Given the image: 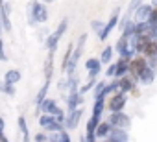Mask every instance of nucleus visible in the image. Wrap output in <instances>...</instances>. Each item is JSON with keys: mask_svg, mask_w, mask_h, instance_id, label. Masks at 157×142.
Returning a JSON list of instances; mask_svg holds the SVG:
<instances>
[{"mask_svg": "<svg viewBox=\"0 0 157 142\" xmlns=\"http://www.w3.org/2000/svg\"><path fill=\"white\" fill-rule=\"evenodd\" d=\"M4 92H6V94H10V96H13V94H15V85H8V83H6Z\"/></svg>", "mask_w": 157, "mask_h": 142, "instance_id": "nucleus-30", "label": "nucleus"}, {"mask_svg": "<svg viewBox=\"0 0 157 142\" xmlns=\"http://www.w3.org/2000/svg\"><path fill=\"white\" fill-rule=\"evenodd\" d=\"M46 2H56V0H46Z\"/></svg>", "mask_w": 157, "mask_h": 142, "instance_id": "nucleus-37", "label": "nucleus"}, {"mask_svg": "<svg viewBox=\"0 0 157 142\" xmlns=\"http://www.w3.org/2000/svg\"><path fill=\"white\" fill-rule=\"evenodd\" d=\"M4 129H6V122H4V118L0 116V135L4 133Z\"/></svg>", "mask_w": 157, "mask_h": 142, "instance_id": "nucleus-33", "label": "nucleus"}, {"mask_svg": "<svg viewBox=\"0 0 157 142\" xmlns=\"http://www.w3.org/2000/svg\"><path fill=\"white\" fill-rule=\"evenodd\" d=\"M128 74H129V59L120 57V59L115 63V80L124 78V76H128Z\"/></svg>", "mask_w": 157, "mask_h": 142, "instance_id": "nucleus-12", "label": "nucleus"}, {"mask_svg": "<svg viewBox=\"0 0 157 142\" xmlns=\"http://www.w3.org/2000/svg\"><path fill=\"white\" fill-rule=\"evenodd\" d=\"M19 81H21V72H19V70H15V68L8 70L6 76H4V83H8V85H17Z\"/></svg>", "mask_w": 157, "mask_h": 142, "instance_id": "nucleus-19", "label": "nucleus"}, {"mask_svg": "<svg viewBox=\"0 0 157 142\" xmlns=\"http://www.w3.org/2000/svg\"><path fill=\"white\" fill-rule=\"evenodd\" d=\"M0 142H10V140H8V138L4 136V133H2V135H0Z\"/></svg>", "mask_w": 157, "mask_h": 142, "instance_id": "nucleus-35", "label": "nucleus"}, {"mask_svg": "<svg viewBox=\"0 0 157 142\" xmlns=\"http://www.w3.org/2000/svg\"><path fill=\"white\" fill-rule=\"evenodd\" d=\"M48 87H50V81H44V85L41 87V91H39V92H37V96H35V103H37V105L46 98V94H48Z\"/></svg>", "mask_w": 157, "mask_h": 142, "instance_id": "nucleus-23", "label": "nucleus"}, {"mask_svg": "<svg viewBox=\"0 0 157 142\" xmlns=\"http://www.w3.org/2000/svg\"><path fill=\"white\" fill-rule=\"evenodd\" d=\"M19 129L22 133V142H30V129H28V124H26L24 116H19Z\"/></svg>", "mask_w": 157, "mask_h": 142, "instance_id": "nucleus-20", "label": "nucleus"}, {"mask_svg": "<svg viewBox=\"0 0 157 142\" xmlns=\"http://www.w3.org/2000/svg\"><path fill=\"white\" fill-rule=\"evenodd\" d=\"M85 43H87V33H82V35H80V39H78V44H76V48L72 50L70 61H68V65H67V68H65V74H67V76H70V74H76V65H78V61H80V57H82V54H83Z\"/></svg>", "mask_w": 157, "mask_h": 142, "instance_id": "nucleus-1", "label": "nucleus"}, {"mask_svg": "<svg viewBox=\"0 0 157 142\" xmlns=\"http://www.w3.org/2000/svg\"><path fill=\"white\" fill-rule=\"evenodd\" d=\"M118 19H120V8H117L115 11H113V15H111V19L105 22V26H104V30H102V33L98 35V39L100 41H105L107 37H109V33L115 30V26L118 24Z\"/></svg>", "mask_w": 157, "mask_h": 142, "instance_id": "nucleus-9", "label": "nucleus"}, {"mask_svg": "<svg viewBox=\"0 0 157 142\" xmlns=\"http://www.w3.org/2000/svg\"><path fill=\"white\" fill-rule=\"evenodd\" d=\"M153 80H155V70L153 68H144V72L137 78V81H140L142 85H151L153 83Z\"/></svg>", "mask_w": 157, "mask_h": 142, "instance_id": "nucleus-16", "label": "nucleus"}, {"mask_svg": "<svg viewBox=\"0 0 157 142\" xmlns=\"http://www.w3.org/2000/svg\"><path fill=\"white\" fill-rule=\"evenodd\" d=\"M135 35H139V37H150L151 39V24L150 22L135 24Z\"/></svg>", "mask_w": 157, "mask_h": 142, "instance_id": "nucleus-18", "label": "nucleus"}, {"mask_svg": "<svg viewBox=\"0 0 157 142\" xmlns=\"http://www.w3.org/2000/svg\"><path fill=\"white\" fill-rule=\"evenodd\" d=\"M107 78H115V63L113 65H109V68H107Z\"/></svg>", "mask_w": 157, "mask_h": 142, "instance_id": "nucleus-32", "label": "nucleus"}, {"mask_svg": "<svg viewBox=\"0 0 157 142\" xmlns=\"http://www.w3.org/2000/svg\"><path fill=\"white\" fill-rule=\"evenodd\" d=\"M98 142H107V140H98Z\"/></svg>", "mask_w": 157, "mask_h": 142, "instance_id": "nucleus-38", "label": "nucleus"}, {"mask_svg": "<svg viewBox=\"0 0 157 142\" xmlns=\"http://www.w3.org/2000/svg\"><path fill=\"white\" fill-rule=\"evenodd\" d=\"M148 66H150V68H153V70H157V55H155V57H151V59H148Z\"/></svg>", "mask_w": 157, "mask_h": 142, "instance_id": "nucleus-31", "label": "nucleus"}, {"mask_svg": "<svg viewBox=\"0 0 157 142\" xmlns=\"http://www.w3.org/2000/svg\"><path fill=\"white\" fill-rule=\"evenodd\" d=\"M0 61H8V55L4 54V41L0 39Z\"/></svg>", "mask_w": 157, "mask_h": 142, "instance_id": "nucleus-29", "label": "nucleus"}, {"mask_svg": "<svg viewBox=\"0 0 157 142\" xmlns=\"http://www.w3.org/2000/svg\"><path fill=\"white\" fill-rule=\"evenodd\" d=\"M151 4H140L137 9H135V13H133V22L135 24H140V22H148V17H150V13H151Z\"/></svg>", "mask_w": 157, "mask_h": 142, "instance_id": "nucleus-10", "label": "nucleus"}, {"mask_svg": "<svg viewBox=\"0 0 157 142\" xmlns=\"http://www.w3.org/2000/svg\"><path fill=\"white\" fill-rule=\"evenodd\" d=\"M104 87H105V81H98V83H96V87H94V100H96V98H102Z\"/></svg>", "mask_w": 157, "mask_h": 142, "instance_id": "nucleus-26", "label": "nucleus"}, {"mask_svg": "<svg viewBox=\"0 0 157 142\" xmlns=\"http://www.w3.org/2000/svg\"><path fill=\"white\" fill-rule=\"evenodd\" d=\"M82 114H83V109H74L72 113H67V116H65V122H63V127L67 129V131H70V129H76L78 127V124H80V120H82Z\"/></svg>", "mask_w": 157, "mask_h": 142, "instance_id": "nucleus-8", "label": "nucleus"}, {"mask_svg": "<svg viewBox=\"0 0 157 142\" xmlns=\"http://www.w3.org/2000/svg\"><path fill=\"white\" fill-rule=\"evenodd\" d=\"M113 46H105L104 50H102V55H100V63L102 65H107V63H111V59H113Z\"/></svg>", "mask_w": 157, "mask_h": 142, "instance_id": "nucleus-22", "label": "nucleus"}, {"mask_svg": "<svg viewBox=\"0 0 157 142\" xmlns=\"http://www.w3.org/2000/svg\"><path fill=\"white\" fill-rule=\"evenodd\" d=\"M137 85V80L131 78V76H124V78H118L115 80V92H120V94H128L135 89Z\"/></svg>", "mask_w": 157, "mask_h": 142, "instance_id": "nucleus-6", "label": "nucleus"}, {"mask_svg": "<svg viewBox=\"0 0 157 142\" xmlns=\"http://www.w3.org/2000/svg\"><path fill=\"white\" fill-rule=\"evenodd\" d=\"M105 140H107V142H129V133H128L126 129H117V127H113Z\"/></svg>", "mask_w": 157, "mask_h": 142, "instance_id": "nucleus-11", "label": "nucleus"}, {"mask_svg": "<svg viewBox=\"0 0 157 142\" xmlns=\"http://www.w3.org/2000/svg\"><path fill=\"white\" fill-rule=\"evenodd\" d=\"M0 32H2V24H0Z\"/></svg>", "mask_w": 157, "mask_h": 142, "instance_id": "nucleus-39", "label": "nucleus"}, {"mask_svg": "<svg viewBox=\"0 0 157 142\" xmlns=\"http://www.w3.org/2000/svg\"><path fill=\"white\" fill-rule=\"evenodd\" d=\"M4 87H6V83H4V81H0V91H2V92H4Z\"/></svg>", "mask_w": 157, "mask_h": 142, "instance_id": "nucleus-36", "label": "nucleus"}, {"mask_svg": "<svg viewBox=\"0 0 157 142\" xmlns=\"http://www.w3.org/2000/svg\"><path fill=\"white\" fill-rule=\"evenodd\" d=\"M35 142H48V135L46 133H37L35 135Z\"/></svg>", "mask_w": 157, "mask_h": 142, "instance_id": "nucleus-28", "label": "nucleus"}, {"mask_svg": "<svg viewBox=\"0 0 157 142\" xmlns=\"http://www.w3.org/2000/svg\"><path fill=\"white\" fill-rule=\"evenodd\" d=\"M91 26H93V30L96 32V35H100L105 24H104V21H93V24H91Z\"/></svg>", "mask_w": 157, "mask_h": 142, "instance_id": "nucleus-25", "label": "nucleus"}, {"mask_svg": "<svg viewBox=\"0 0 157 142\" xmlns=\"http://www.w3.org/2000/svg\"><path fill=\"white\" fill-rule=\"evenodd\" d=\"M144 68H148V59L142 57V55H137L133 59H129V76L131 78H139L142 72H144Z\"/></svg>", "mask_w": 157, "mask_h": 142, "instance_id": "nucleus-5", "label": "nucleus"}, {"mask_svg": "<svg viewBox=\"0 0 157 142\" xmlns=\"http://www.w3.org/2000/svg\"><path fill=\"white\" fill-rule=\"evenodd\" d=\"M140 4H142V0H131V2H129V8H128V11H126V17H124V21H122V24H126L128 21H131L135 9H137Z\"/></svg>", "mask_w": 157, "mask_h": 142, "instance_id": "nucleus-21", "label": "nucleus"}, {"mask_svg": "<svg viewBox=\"0 0 157 142\" xmlns=\"http://www.w3.org/2000/svg\"><path fill=\"white\" fill-rule=\"evenodd\" d=\"M67 28H68V19H63L61 22H59V26H57V30L46 39V46H48V52H56V48H57V43L61 41V37L65 35V32H67Z\"/></svg>", "mask_w": 157, "mask_h": 142, "instance_id": "nucleus-4", "label": "nucleus"}, {"mask_svg": "<svg viewBox=\"0 0 157 142\" xmlns=\"http://www.w3.org/2000/svg\"><path fill=\"white\" fill-rule=\"evenodd\" d=\"M148 22H150L151 26H155V24H157V6H155V8H151V13H150V17H148Z\"/></svg>", "mask_w": 157, "mask_h": 142, "instance_id": "nucleus-27", "label": "nucleus"}, {"mask_svg": "<svg viewBox=\"0 0 157 142\" xmlns=\"http://www.w3.org/2000/svg\"><path fill=\"white\" fill-rule=\"evenodd\" d=\"M151 39H155V41H157V24H155V26H151Z\"/></svg>", "mask_w": 157, "mask_h": 142, "instance_id": "nucleus-34", "label": "nucleus"}, {"mask_svg": "<svg viewBox=\"0 0 157 142\" xmlns=\"http://www.w3.org/2000/svg\"><path fill=\"white\" fill-rule=\"evenodd\" d=\"M28 13H30V22L35 24V22H46L48 21V9L44 4L37 2V0H32L30 2V8H28Z\"/></svg>", "mask_w": 157, "mask_h": 142, "instance_id": "nucleus-2", "label": "nucleus"}, {"mask_svg": "<svg viewBox=\"0 0 157 142\" xmlns=\"http://www.w3.org/2000/svg\"><path fill=\"white\" fill-rule=\"evenodd\" d=\"M72 50H74V44L70 43V44L67 46V52H65V55H63V63H61V70H63V72H65V68H67V65H68V61H70Z\"/></svg>", "mask_w": 157, "mask_h": 142, "instance_id": "nucleus-24", "label": "nucleus"}, {"mask_svg": "<svg viewBox=\"0 0 157 142\" xmlns=\"http://www.w3.org/2000/svg\"><path fill=\"white\" fill-rule=\"evenodd\" d=\"M48 142H72V140H70L68 131H67V129H63V131L50 133V135H48Z\"/></svg>", "mask_w": 157, "mask_h": 142, "instance_id": "nucleus-17", "label": "nucleus"}, {"mask_svg": "<svg viewBox=\"0 0 157 142\" xmlns=\"http://www.w3.org/2000/svg\"><path fill=\"white\" fill-rule=\"evenodd\" d=\"M107 124L111 127H117V129H129L131 127V118L129 114H126L124 111H118V113H111L109 118H107Z\"/></svg>", "mask_w": 157, "mask_h": 142, "instance_id": "nucleus-3", "label": "nucleus"}, {"mask_svg": "<svg viewBox=\"0 0 157 142\" xmlns=\"http://www.w3.org/2000/svg\"><path fill=\"white\" fill-rule=\"evenodd\" d=\"M111 129H113V127H111V125L107 124V120H105V122L102 120V122H100V124L96 125V129H94V136H96V138H102V140H104V138H107V135L111 133Z\"/></svg>", "mask_w": 157, "mask_h": 142, "instance_id": "nucleus-15", "label": "nucleus"}, {"mask_svg": "<svg viewBox=\"0 0 157 142\" xmlns=\"http://www.w3.org/2000/svg\"><path fill=\"white\" fill-rule=\"evenodd\" d=\"M52 74H54V52H48L44 61V81H52Z\"/></svg>", "mask_w": 157, "mask_h": 142, "instance_id": "nucleus-14", "label": "nucleus"}, {"mask_svg": "<svg viewBox=\"0 0 157 142\" xmlns=\"http://www.w3.org/2000/svg\"><path fill=\"white\" fill-rule=\"evenodd\" d=\"M85 68H87V72H89L91 78H96L100 74V70H102V63H100L98 57H89L85 61Z\"/></svg>", "mask_w": 157, "mask_h": 142, "instance_id": "nucleus-13", "label": "nucleus"}, {"mask_svg": "<svg viewBox=\"0 0 157 142\" xmlns=\"http://www.w3.org/2000/svg\"><path fill=\"white\" fill-rule=\"evenodd\" d=\"M126 102H128V96H126V94L115 92V94H113V96L105 102V107H107L111 113H118V111H124Z\"/></svg>", "mask_w": 157, "mask_h": 142, "instance_id": "nucleus-7", "label": "nucleus"}]
</instances>
